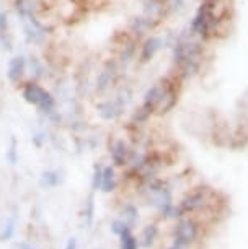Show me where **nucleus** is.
Listing matches in <instances>:
<instances>
[{"mask_svg": "<svg viewBox=\"0 0 248 249\" xmlns=\"http://www.w3.org/2000/svg\"><path fill=\"white\" fill-rule=\"evenodd\" d=\"M26 55L23 54H17L13 57L8 59L7 62V80L12 83V85H21L26 80Z\"/></svg>", "mask_w": 248, "mask_h": 249, "instance_id": "nucleus-13", "label": "nucleus"}, {"mask_svg": "<svg viewBox=\"0 0 248 249\" xmlns=\"http://www.w3.org/2000/svg\"><path fill=\"white\" fill-rule=\"evenodd\" d=\"M214 196H216V192L206 186H199L191 189L181 199L180 204L176 205L180 218L185 217V215H196V213L208 212V209L214 205Z\"/></svg>", "mask_w": 248, "mask_h": 249, "instance_id": "nucleus-4", "label": "nucleus"}, {"mask_svg": "<svg viewBox=\"0 0 248 249\" xmlns=\"http://www.w3.org/2000/svg\"><path fill=\"white\" fill-rule=\"evenodd\" d=\"M222 28V17L219 13V5H212L209 2L199 0L198 7L193 13L188 30L194 37L208 44L219 35Z\"/></svg>", "mask_w": 248, "mask_h": 249, "instance_id": "nucleus-2", "label": "nucleus"}, {"mask_svg": "<svg viewBox=\"0 0 248 249\" xmlns=\"http://www.w3.org/2000/svg\"><path fill=\"white\" fill-rule=\"evenodd\" d=\"M46 132H43V130H39V132H36V134H33V137H31V142L35 143V147H43V143L46 142Z\"/></svg>", "mask_w": 248, "mask_h": 249, "instance_id": "nucleus-30", "label": "nucleus"}, {"mask_svg": "<svg viewBox=\"0 0 248 249\" xmlns=\"http://www.w3.org/2000/svg\"><path fill=\"white\" fill-rule=\"evenodd\" d=\"M158 26H162L158 21L146 17L144 13H137V15L129 18L128 33L137 41H140V39H144V37H147L149 35H152V33H155L158 30Z\"/></svg>", "mask_w": 248, "mask_h": 249, "instance_id": "nucleus-12", "label": "nucleus"}, {"mask_svg": "<svg viewBox=\"0 0 248 249\" xmlns=\"http://www.w3.org/2000/svg\"><path fill=\"white\" fill-rule=\"evenodd\" d=\"M137 248H139V243H137V239L131 234V230L121 234V249H137Z\"/></svg>", "mask_w": 248, "mask_h": 249, "instance_id": "nucleus-25", "label": "nucleus"}, {"mask_svg": "<svg viewBox=\"0 0 248 249\" xmlns=\"http://www.w3.org/2000/svg\"><path fill=\"white\" fill-rule=\"evenodd\" d=\"M5 158H7V163L12 164V166H15L18 163V140L17 137H12L10 139V145L7 147V153H5Z\"/></svg>", "mask_w": 248, "mask_h": 249, "instance_id": "nucleus-24", "label": "nucleus"}, {"mask_svg": "<svg viewBox=\"0 0 248 249\" xmlns=\"http://www.w3.org/2000/svg\"><path fill=\"white\" fill-rule=\"evenodd\" d=\"M101 179H103V166L101 164H95V168H93V176H92L93 191H101Z\"/></svg>", "mask_w": 248, "mask_h": 249, "instance_id": "nucleus-26", "label": "nucleus"}, {"mask_svg": "<svg viewBox=\"0 0 248 249\" xmlns=\"http://www.w3.org/2000/svg\"><path fill=\"white\" fill-rule=\"evenodd\" d=\"M137 54H139V41L126 31L124 39L119 43L118 53H116V57H114L116 62L119 65V69L123 70V72H128L134 64H137Z\"/></svg>", "mask_w": 248, "mask_h": 249, "instance_id": "nucleus-9", "label": "nucleus"}, {"mask_svg": "<svg viewBox=\"0 0 248 249\" xmlns=\"http://www.w3.org/2000/svg\"><path fill=\"white\" fill-rule=\"evenodd\" d=\"M173 73L181 82H191L199 77L206 60V46L203 41L190 33L188 26L175 31V37L170 46Z\"/></svg>", "mask_w": 248, "mask_h": 249, "instance_id": "nucleus-1", "label": "nucleus"}, {"mask_svg": "<svg viewBox=\"0 0 248 249\" xmlns=\"http://www.w3.org/2000/svg\"><path fill=\"white\" fill-rule=\"evenodd\" d=\"M160 83H162V93H160V100H158L155 116H167L180 103L183 82L175 73H172L167 75V77H162Z\"/></svg>", "mask_w": 248, "mask_h": 249, "instance_id": "nucleus-7", "label": "nucleus"}, {"mask_svg": "<svg viewBox=\"0 0 248 249\" xmlns=\"http://www.w3.org/2000/svg\"><path fill=\"white\" fill-rule=\"evenodd\" d=\"M201 236V223L194 215H185L178 218L175 227V236L168 249H188Z\"/></svg>", "mask_w": 248, "mask_h": 249, "instance_id": "nucleus-6", "label": "nucleus"}, {"mask_svg": "<svg viewBox=\"0 0 248 249\" xmlns=\"http://www.w3.org/2000/svg\"><path fill=\"white\" fill-rule=\"evenodd\" d=\"M123 220L126 223H128V227L129 228H134L135 225H137L139 222V212H137V209H135L134 205H126L124 209H123Z\"/></svg>", "mask_w": 248, "mask_h": 249, "instance_id": "nucleus-23", "label": "nucleus"}, {"mask_svg": "<svg viewBox=\"0 0 248 249\" xmlns=\"http://www.w3.org/2000/svg\"><path fill=\"white\" fill-rule=\"evenodd\" d=\"M18 249H35V248H33L30 243H20L18 244Z\"/></svg>", "mask_w": 248, "mask_h": 249, "instance_id": "nucleus-32", "label": "nucleus"}, {"mask_svg": "<svg viewBox=\"0 0 248 249\" xmlns=\"http://www.w3.org/2000/svg\"><path fill=\"white\" fill-rule=\"evenodd\" d=\"M128 230H131V228L128 227V223H126L124 220H114V222L111 223V231L114 234H118V236H121V234L126 233Z\"/></svg>", "mask_w": 248, "mask_h": 249, "instance_id": "nucleus-28", "label": "nucleus"}, {"mask_svg": "<svg viewBox=\"0 0 248 249\" xmlns=\"http://www.w3.org/2000/svg\"><path fill=\"white\" fill-rule=\"evenodd\" d=\"M20 95L23 101L35 106L39 112L57 109V98H56L53 91H49L48 88L41 85L39 82L25 80L20 85Z\"/></svg>", "mask_w": 248, "mask_h": 249, "instance_id": "nucleus-3", "label": "nucleus"}, {"mask_svg": "<svg viewBox=\"0 0 248 249\" xmlns=\"http://www.w3.org/2000/svg\"><path fill=\"white\" fill-rule=\"evenodd\" d=\"M140 13L158 21L160 25L167 20L168 15H172L170 7L165 0H142V12Z\"/></svg>", "mask_w": 248, "mask_h": 249, "instance_id": "nucleus-14", "label": "nucleus"}, {"mask_svg": "<svg viewBox=\"0 0 248 249\" xmlns=\"http://www.w3.org/2000/svg\"><path fill=\"white\" fill-rule=\"evenodd\" d=\"M65 249H77V239L70 238L67 241V244H65Z\"/></svg>", "mask_w": 248, "mask_h": 249, "instance_id": "nucleus-31", "label": "nucleus"}, {"mask_svg": "<svg viewBox=\"0 0 248 249\" xmlns=\"http://www.w3.org/2000/svg\"><path fill=\"white\" fill-rule=\"evenodd\" d=\"M157 234H158V230L155 225H149L146 227V230L142 231V238H140V244H142L144 248H151L153 241L157 239Z\"/></svg>", "mask_w": 248, "mask_h": 249, "instance_id": "nucleus-22", "label": "nucleus"}, {"mask_svg": "<svg viewBox=\"0 0 248 249\" xmlns=\"http://www.w3.org/2000/svg\"><path fill=\"white\" fill-rule=\"evenodd\" d=\"M204 2H209V3H212V5H221L224 0H204Z\"/></svg>", "mask_w": 248, "mask_h": 249, "instance_id": "nucleus-33", "label": "nucleus"}, {"mask_svg": "<svg viewBox=\"0 0 248 249\" xmlns=\"http://www.w3.org/2000/svg\"><path fill=\"white\" fill-rule=\"evenodd\" d=\"M12 3L18 20L28 17H39L41 13V3L38 0H13Z\"/></svg>", "mask_w": 248, "mask_h": 249, "instance_id": "nucleus-17", "label": "nucleus"}, {"mask_svg": "<svg viewBox=\"0 0 248 249\" xmlns=\"http://www.w3.org/2000/svg\"><path fill=\"white\" fill-rule=\"evenodd\" d=\"M118 187V176H116V170L114 166H103V179H101V191L110 194V192L116 191Z\"/></svg>", "mask_w": 248, "mask_h": 249, "instance_id": "nucleus-19", "label": "nucleus"}, {"mask_svg": "<svg viewBox=\"0 0 248 249\" xmlns=\"http://www.w3.org/2000/svg\"><path fill=\"white\" fill-rule=\"evenodd\" d=\"M123 70L119 69L116 59H108L101 65L100 70L96 72L95 78H93V95L96 96H106L110 91H113L116 85L119 83L121 77H123Z\"/></svg>", "mask_w": 248, "mask_h": 249, "instance_id": "nucleus-5", "label": "nucleus"}, {"mask_svg": "<svg viewBox=\"0 0 248 249\" xmlns=\"http://www.w3.org/2000/svg\"><path fill=\"white\" fill-rule=\"evenodd\" d=\"M13 233H15V223H13V220H8L7 225L3 227V231L0 233V241H8V239H12Z\"/></svg>", "mask_w": 248, "mask_h": 249, "instance_id": "nucleus-27", "label": "nucleus"}, {"mask_svg": "<svg viewBox=\"0 0 248 249\" xmlns=\"http://www.w3.org/2000/svg\"><path fill=\"white\" fill-rule=\"evenodd\" d=\"M26 80L31 82H39L48 77V67L43 62V59L38 55H26Z\"/></svg>", "mask_w": 248, "mask_h": 249, "instance_id": "nucleus-16", "label": "nucleus"}, {"mask_svg": "<svg viewBox=\"0 0 248 249\" xmlns=\"http://www.w3.org/2000/svg\"><path fill=\"white\" fill-rule=\"evenodd\" d=\"M160 93H162V83L160 80L155 83H152L151 87L144 91L142 95V101H140V106H144L147 111H151L153 116H155L157 106H158V100H160Z\"/></svg>", "mask_w": 248, "mask_h": 249, "instance_id": "nucleus-18", "label": "nucleus"}, {"mask_svg": "<svg viewBox=\"0 0 248 249\" xmlns=\"http://www.w3.org/2000/svg\"><path fill=\"white\" fill-rule=\"evenodd\" d=\"M62 182V176L57 170H48L43 171V175L39 178V186L43 189H51V187H56Z\"/></svg>", "mask_w": 248, "mask_h": 249, "instance_id": "nucleus-21", "label": "nucleus"}, {"mask_svg": "<svg viewBox=\"0 0 248 249\" xmlns=\"http://www.w3.org/2000/svg\"><path fill=\"white\" fill-rule=\"evenodd\" d=\"M165 36L160 35H149L147 37L139 41V54H137V64L146 65L151 64L155 55L160 53L162 49H165Z\"/></svg>", "mask_w": 248, "mask_h": 249, "instance_id": "nucleus-11", "label": "nucleus"}, {"mask_svg": "<svg viewBox=\"0 0 248 249\" xmlns=\"http://www.w3.org/2000/svg\"><path fill=\"white\" fill-rule=\"evenodd\" d=\"M126 111H128V106H126L124 103H121L114 95L103 96L95 105L96 116L100 117L101 121H106V122L118 121Z\"/></svg>", "mask_w": 248, "mask_h": 249, "instance_id": "nucleus-10", "label": "nucleus"}, {"mask_svg": "<svg viewBox=\"0 0 248 249\" xmlns=\"http://www.w3.org/2000/svg\"><path fill=\"white\" fill-rule=\"evenodd\" d=\"M18 23L21 25L25 43L33 46V48H43L48 43L49 35L53 33V28L48 23L41 21L39 17H28L23 18V20H18Z\"/></svg>", "mask_w": 248, "mask_h": 249, "instance_id": "nucleus-8", "label": "nucleus"}, {"mask_svg": "<svg viewBox=\"0 0 248 249\" xmlns=\"http://www.w3.org/2000/svg\"><path fill=\"white\" fill-rule=\"evenodd\" d=\"M153 117V114L151 111H147L144 106H137V107H134V111H133V114H131V122L129 124L131 125H134L135 129H139V127H144V125L147 124L149 121H151Z\"/></svg>", "mask_w": 248, "mask_h": 249, "instance_id": "nucleus-20", "label": "nucleus"}, {"mask_svg": "<svg viewBox=\"0 0 248 249\" xmlns=\"http://www.w3.org/2000/svg\"><path fill=\"white\" fill-rule=\"evenodd\" d=\"M131 153H133V147L126 142L124 139H116L113 143L110 145V157L114 166L123 168L129 163Z\"/></svg>", "mask_w": 248, "mask_h": 249, "instance_id": "nucleus-15", "label": "nucleus"}, {"mask_svg": "<svg viewBox=\"0 0 248 249\" xmlns=\"http://www.w3.org/2000/svg\"><path fill=\"white\" fill-rule=\"evenodd\" d=\"M93 215H95V199H93V196H90L88 197V202H87V209H85V217H87L88 227H90L93 222Z\"/></svg>", "mask_w": 248, "mask_h": 249, "instance_id": "nucleus-29", "label": "nucleus"}]
</instances>
